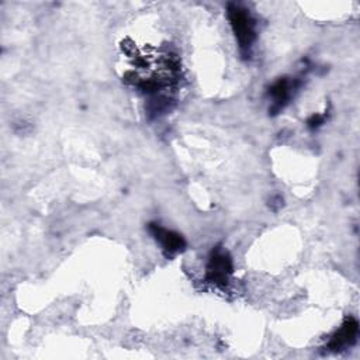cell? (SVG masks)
Wrapping results in <instances>:
<instances>
[{
  "mask_svg": "<svg viewBox=\"0 0 360 360\" xmlns=\"http://www.w3.org/2000/svg\"><path fill=\"white\" fill-rule=\"evenodd\" d=\"M297 86L298 83L290 82L285 77L278 79L276 83H273V86L269 89V96L273 98L271 111H280L287 100L291 97V90H294Z\"/></svg>",
  "mask_w": 360,
  "mask_h": 360,
  "instance_id": "obj_5",
  "label": "cell"
},
{
  "mask_svg": "<svg viewBox=\"0 0 360 360\" xmlns=\"http://www.w3.org/2000/svg\"><path fill=\"white\" fill-rule=\"evenodd\" d=\"M148 229L155 236V239L162 245L163 250L167 255L179 253V252H181L186 248V242H184L183 236L180 233H177V232L167 231V229L162 228L158 224H149Z\"/></svg>",
  "mask_w": 360,
  "mask_h": 360,
  "instance_id": "obj_3",
  "label": "cell"
},
{
  "mask_svg": "<svg viewBox=\"0 0 360 360\" xmlns=\"http://www.w3.org/2000/svg\"><path fill=\"white\" fill-rule=\"evenodd\" d=\"M228 17L242 55L249 56L252 44L256 38L255 20L252 18L248 10L232 3L228 6Z\"/></svg>",
  "mask_w": 360,
  "mask_h": 360,
  "instance_id": "obj_1",
  "label": "cell"
},
{
  "mask_svg": "<svg viewBox=\"0 0 360 360\" xmlns=\"http://www.w3.org/2000/svg\"><path fill=\"white\" fill-rule=\"evenodd\" d=\"M233 264L232 259L228 256L226 252H222L219 249H215L210 257L208 266H207V276L205 280L215 285H226L229 274L232 273Z\"/></svg>",
  "mask_w": 360,
  "mask_h": 360,
  "instance_id": "obj_2",
  "label": "cell"
},
{
  "mask_svg": "<svg viewBox=\"0 0 360 360\" xmlns=\"http://www.w3.org/2000/svg\"><path fill=\"white\" fill-rule=\"evenodd\" d=\"M323 120H325V115L315 114V115H312V117L308 120V127H309L311 129H315V128H318L319 125L323 124Z\"/></svg>",
  "mask_w": 360,
  "mask_h": 360,
  "instance_id": "obj_6",
  "label": "cell"
},
{
  "mask_svg": "<svg viewBox=\"0 0 360 360\" xmlns=\"http://www.w3.org/2000/svg\"><path fill=\"white\" fill-rule=\"evenodd\" d=\"M357 330H359L357 321L354 318H347L343 322V325L339 328V330H336V333L330 338L329 343L326 345V349L338 352L346 346H350L356 340Z\"/></svg>",
  "mask_w": 360,
  "mask_h": 360,
  "instance_id": "obj_4",
  "label": "cell"
}]
</instances>
